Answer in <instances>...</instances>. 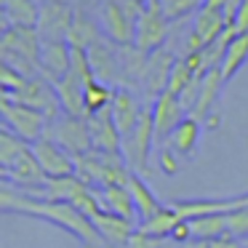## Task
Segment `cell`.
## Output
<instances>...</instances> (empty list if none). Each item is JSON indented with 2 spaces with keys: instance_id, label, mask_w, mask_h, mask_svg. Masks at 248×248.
<instances>
[{
  "instance_id": "6da1fadb",
  "label": "cell",
  "mask_w": 248,
  "mask_h": 248,
  "mask_svg": "<svg viewBox=\"0 0 248 248\" xmlns=\"http://www.w3.org/2000/svg\"><path fill=\"white\" fill-rule=\"evenodd\" d=\"M0 208L6 211V214H27V216H38V219L51 221V224H56L59 230H67L83 248H109L107 243H104V237L99 235V230H96L91 216H86L83 211H78L75 205H70V203L35 198V195L19 192L11 184L3 182V189H0Z\"/></svg>"
},
{
  "instance_id": "7a4b0ae2",
  "label": "cell",
  "mask_w": 248,
  "mask_h": 248,
  "mask_svg": "<svg viewBox=\"0 0 248 248\" xmlns=\"http://www.w3.org/2000/svg\"><path fill=\"white\" fill-rule=\"evenodd\" d=\"M40 54H43V35L38 27H14L6 24L0 35V64L14 67L24 78L40 75Z\"/></svg>"
},
{
  "instance_id": "3957f363",
  "label": "cell",
  "mask_w": 248,
  "mask_h": 248,
  "mask_svg": "<svg viewBox=\"0 0 248 248\" xmlns=\"http://www.w3.org/2000/svg\"><path fill=\"white\" fill-rule=\"evenodd\" d=\"M0 112H3L6 128L14 131L27 144H35L38 139H43L46 131H48V123H51L43 112H38L32 107H24V104L14 102L8 96H0Z\"/></svg>"
},
{
  "instance_id": "277c9868",
  "label": "cell",
  "mask_w": 248,
  "mask_h": 248,
  "mask_svg": "<svg viewBox=\"0 0 248 248\" xmlns=\"http://www.w3.org/2000/svg\"><path fill=\"white\" fill-rule=\"evenodd\" d=\"M168 24H171V19L166 16L163 0H147L141 16L136 19L134 46L144 54H155L157 48H163L168 38Z\"/></svg>"
},
{
  "instance_id": "5b68a950",
  "label": "cell",
  "mask_w": 248,
  "mask_h": 248,
  "mask_svg": "<svg viewBox=\"0 0 248 248\" xmlns=\"http://www.w3.org/2000/svg\"><path fill=\"white\" fill-rule=\"evenodd\" d=\"M46 136L56 139L64 150H70L75 157H80V155H86V152L93 150L88 118H78V115H64V112H62L59 118H54L48 123Z\"/></svg>"
},
{
  "instance_id": "8992f818",
  "label": "cell",
  "mask_w": 248,
  "mask_h": 248,
  "mask_svg": "<svg viewBox=\"0 0 248 248\" xmlns=\"http://www.w3.org/2000/svg\"><path fill=\"white\" fill-rule=\"evenodd\" d=\"M152 141H155V118H152V107H144L134 134H128L123 139V157L136 173H144L147 166H150Z\"/></svg>"
},
{
  "instance_id": "52a82bcc",
  "label": "cell",
  "mask_w": 248,
  "mask_h": 248,
  "mask_svg": "<svg viewBox=\"0 0 248 248\" xmlns=\"http://www.w3.org/2000/svg\"><path fill=\"white\" fill-rule=\"evenodd\" d=\"M3 182L11 184L14 189H19V192L40 195L43 187H46V182H48V176L43 173L38 157L32 155V147H30V150H24L8 168H3Z\"/></svg>"
},
{
  "instance_id": "ba28073f",
  "label": "cell",
  "mask_w": 248,
  "mask_h": 248,
  "mask_svg": "<svg viewBox=\"0 0 248 248\" xmlns=\"http://www.w3.org/2000/svg\"><path fill=\"white\" fill-rule=\"evenodd\" d=\"M227 27H230V22H227V16H224V8L203 6L198 11V16H195L192 32L187 35V46H184V51H187V54L203 51L205 46H211L214 40H219Z\"/></svg>"
},
{
  "instance_id": "9c48e42d",
  "label": "cell",
  "mask_w": 248,
  "mask_h": 248,
  "mask_svg": "<svg viewBox=\"0 0 248 248\" xmlns=\"http://www.w3.org/2000/svg\"><path fill=\"white\" fill-rule=\"evenodd\" d=\"M8 99L24 104V107L38 109V112H43L48 120H54V118L62 115V104H59V96H56V86L48 80V78H43V75L30 78L27 86H24L19 93L8 96Z\"/></svg>"
},
{
  "instance_id": "30bf717a",
  "label": "cell",
  "mask_w": 248,
  "mask_h": 248,
  "mask_svg": "<svg viewBox=\"0 0 248 248\" xmlns=\"http://www.w3.org/2000/svg\"><path fill=\"white\" fill-rule=\"evenodd\" d=\"M30 147H32V155L38 157L40 168H43V173L48 179L72 176V173L78 171L75 155H72L70 150H64V147H62L56 139H51V136H43V139H38Z\"/></svg>"
},
{
  "instance_id": "8fae6325",
  "label": "cell",
  "mask_w": 248,
  "mask_h": 248,
  "mask_svg": "<svg viewBox=\"0 0 248 248\" xmlns=\"http://www.w3.org/2000/svg\"><path fill=\"white\" fill-rule=\"evenodd\" d=\"M102 30L104 38L115 46H131L136 32V22L131 19V14L125 11L123 0H107L102 6Z\"/></svg>"
},
{
  "instance_id": "7c38bea8",
  "label": "cell",
  "mask_w": 248,
  "mask_h": 248,
  "mask_svg": "<svg viewBox=\"0 0 248 248\" xmlns=\"http://www.w3.org/2000/svg\"><path fill=\"white\" fill-rule=\"evenodd\" d=\"M152 118H155V141H160V147L168 141V136L173 134L179 123L187 118L182 99L171 91H163L160 96L152 102Z\"/></svg>"
},
{
  "instance_id": "4fadbf2b",
  "label": "cell",
  "mask_w": 248,
  "mask_h": 248,
  "mask_svg": "<svg viewBox=\"0 0 248 248\" xmlns=\"http://www.w3.org/2000/svg\"><path fill=\"white\" fill-rule=\"evenodd\" d=\"M72 19H75V11L70 8L67 0H43L40 22H38V30L43 35V40H67Z\"/></svg>"
},
{
  "instance_id": "5bb4252c",
  "label": "cell",
  "mask_w": 248,
  "mask_h": 248,
  "mask_svg": "<svg viewBox=\"0 0 248 248\" xmlns=\"http://www.w3.org/2000/svg\"><path fill=\"white\" fill-rule=\"evenodd\" d=\"M93 224H96L99 235L104 237V243H107L109 248L131 246V237L139 230L136 221L125 219V216H118V214H112V211H104V208L93 216Z\"/></svg>"
},
{
  "instance_id": "9a60e30c",
  "label": "cell",
  "mask_w": 248,
  "mask_h": 248,
  "mask_svg": "<svg viewBox=\"0 0 248 248\" xmlns=\"http://www.w3.org/2000/svg\"><path fill=\"white\" fill-rule=\"evenodd\" d=\"M72 72V46L67 40H43V54H40V75L51 83L62 80Z\"/></svg>"
},
{
  "instance_id": "2e32d148",
  "label": "cell",
  "mask_w": 248,
  "mask_h": 248,
  "mask_svg": "<svg viewBox=\"0 0 248 248\" xmlns=\"http://www.w3.org/2000/svg\"><path fill=\"white\" fill-rule=\"evenodd\" d=\"M173 64H176V59H173V54L166 48V46L157 48L155 54H150L141 83H144V91H147V96H150L152 102L168 88V78H171Z\"/></svg>"
},
{
  "instance_id": "e0dca14e",
  "label": "cell",
  "mask_w": 248,
  "mask_h": 248,
  "mask_svg": "<svg viewBox=\"0 0 248 248\" xmlns=\"http://www.w3.org/2000/svg\"><path fill=\"white\" fill-rule=\"evenodd\" d=\"M88 128H91L93 150L123 155V134L118 131V125H115V120H112V107L102 109V112H96V115H88Z\"/></svg>"
},
{
  "instance_id": "ac0fdd59",
  "label": "cell",
  "mask_w": 248,
  "mask_h": 248,
  "mask_svg": "<svg viewBox=\"0 0 248 248\" xmlns=\"http://www.w3.org/2000/svg\"><path fill=\"white\" fill-rule=\"evenodd\" d=\"M171 205L179 211L182 219H195L203 214H227L232 208H248V192L237 195V198H205V200H171Z\"/></svg>"
},
{
  "instance_id": "d6986e66",
  "label": "cell",
  "mask_w": 248,
  "mask_h": 248,
  "mask_svg": "<svg viewBox=\"0 0 248 248\" xmlns=\"http://www.w3.org/2000/svg\"><path fill=\"white\" fill-rule=\"evenodd\" d=\"M144 112V107H139L136 96L128 88H115V99H112V120L118 125V131L123 134V139L128 134H134V128L139 125V118Z\"/></svg>"
},
{
  "instance_id": "ffe728a7",
  "label": "cell",
  "mask_w": 248,
  "mask_h": 248,
  "mask_svg": "<svg viewBox=\"0 0 248 248\" xmlns=\"http://www.w3.org/2000/svg\"><path fill=\"white\" fill-rule=\"evenodd\" d=\"M56 86V96H59L62 112L64 115H78V118H86V83L70 72L62 80L54 83Z\"/></svg>"
},
{
  "instance_id": "44dd1931",
  "label": "cell",
  "mask_w": 248,
  "mask_h": 248,
  "mask_svg": "<svg viewBox=\"0 0 248 248\" xmlns=\"http://www.w3.org/2000/svg\"><path fill=\"white\" fill-rule=\"evenodd\" d=\"M224 72H221V67H214L211 72H205L203 75V80H200V93H198V102H195V107H192V118L195 120H200L203 123L205 118H211V109H214V104H216V99H219V91H221V86H224Z\"/></svg>"
},
{
  "instance_id": "7402d4cb",
  "label": "cell",
  "mask_w": 248,
  "mask_h": 248,
  "mask_svg": "<svg viewBox=\"0 0 248 248\" xmlns=\"http://www.w3.org/2000/svg\"><path fill=\"white\" fill-rule=\"evenodd\" d=\"M99 40H104L102 24H99L88 11L78 8L75 19H72V27H70V35H67V43L75 46V48H91V46H96Z\"/></svg>"
},
{
  "instance_id": "603a6c76",
  "label": "cell",
  "mask_w": 248,
  "mask_h": 248,
  "mask_svg": "<svg viewBox=\"0 0 248 248\" xmlns=\"http://www.w3.org/2000/svg\"><path fill=\"white\" fill-rule=\"evenodd\" d=\"M88 59H91L93 75L104 83H115L120 75V56L115 54V48L107 43V38L99 40L96 46L88 48Z\"/></svg>"
},
{
  "instance_id": "cb8c5ba5",
  "label": "cell",
  "mask_w": 248,
  "mask_h": 248,
  "mask_svg": "<svg viewBox=\"0 0 248 248\" xmlns=\"http://www.w3.org/2000/svg\"><path fill=\"white\" fill-rule=\"evenodd\" d=\"M99 200H102V208L104 211H112L118 216H125V219L136 221L139 214H136V203H134V195H131L128 184H115V187H104L99 189Z\"/></svg>"
},
{
  "instance_id": "d4e9b609",
  "label": "cell",
  "mask_w": 248,
  "mask_h": 248,
  "mask_svg": "<svg viewBox=\"0 0 248 248\" xmlns=\"http://www.w3.org/2000/svg\"><path fill=\"white\" fill-rule=\"evenodd\" d=\"M198 139H200V120H195L192 115H187V118L173 128V134L168 136V141L163 147L173 150L182 157H192L195 150H198Z\"/></svg>"
},
{
  "instance_id": "484cf974",
  "label": "cell",
  "mask_w": 248,
  "mask_h": 248,
  "mask_svg": "<svg viewBox=\"0 0 248 248\" xmlns=\"http://www.w3.org/2000/svg\"><path fill=\"white\" fill-rule=\"evenodd\" d=\"M128 189L134 195V203H136V214H139V224L147 221L150 216H155L157 211L163 208V203L155 198V192L150 189V184H144L141 173L131 171V179H128Z\"/></svg>"
},
{
  "instance_id": "4316f807",
  "label": "cell",
  "mask_w": 248,
  "mask_h": 248,
  "mask_svg": "<svg viewBox=\"0 0 248 248\" xmlns=\"http://www.w3.org/2000/svg\"><path fill=\"white\" fill-rule=\"evenodd\" d=\"M3 16L14 27H38L40 6L38 0H3Z\"/></svg>"
},
{
  "instance_id": "83f0119b",
  "label": "cell",
  "mask_w": 248,
  "mask_h": 248,
  "mask_svg": "<svg viewBox=\"0 0 248 248\" xmlns=\"http://www.w3.org/2000/svg\"><path fill=\"white\" fill-rule=\"evenodd\" d=\"M248 62V32H237L230 40L224 51V59H221V72H224V80L235 78L240 72V67Z\"/></svg>"
},
{
  "instance_id": "f1b7e54d",
  "label": "cell",
  "mask_w": 248,
  "mask_h": 248,
  "mask_svg": "<svg viewBox=\"0 0 248 248\" xmlns=\"http://www.w3.org/2000/svg\"><path fill=\"white\" fill-rule=\"evenodd\" d=\"M179 221H182L179 211L173 208V205H163L155 216H150L147 221H141L139 230L147 232V235H152V237H171L173 227H176Z\"/></svg>"
},
{
  "instance_id": "f546056e",
  "label": "cell",
  "mask_w": 248,
  "mask_h": 248,
  "mask_svg": "<svg viewBox=\"0 0 248 248\" xmlns=\"http://www.w3.org/2000/svg\"><path fill=\"white\" fill-rule=\"evenodd\" d=\"M112 99H115V88L109 83L99 80V78L88 80L86 83V118L102 112V109H109L112 107Z\"/></svg>"
},
{
  "instance_id": "4dcf8cb0",
  "label": "cell",
  "mask_w": 248,
  "mask_h": 248,
  "mask_svg": "<svg viewBox=\"0 0 248 248\" xmlns=\"http://www.w3.org/2000/svg\"><path fill=\"white\" fill-rule=\"evenodd\" d=\"M192 227V240H208V237H219L227 235V214H203L189 219Z\"/></svg>"
},
{
  "instance_id": "1f68e13d",
  "label": "cell",
  "mask_w": 248,
  "mask_h": 248,
  "mask_svg": "<svg viewBox=\"0 0 248 248\" xmlns=\"http://www.w3.org/2000/svg\"><path fill=\"white\" fill-rule=\"evenodd\" d=\"M24 150H30V144L24 139H19V136L14 134V131H8V128L0 131V171L11 166Z\"/></svg>"
},
{
  "instance_id": "d6a6232c",
  "label": "cell",
  "mask_w": 248,
  "mask_h": 248,
  "mask_svg": "<svg viewBox=\"0 0 248 248\" xmlns=\"http://www.w3.org/2000/svg\"><path fill=\"white\" fill-rule=\"evenodd\" d=\"M200 75H195V70L187 64V59H176V64H173V70H171V78H168V88L166 91H171V93H182L184 88L189 86V83H195Z\"/></svg>"
},
{
  "instance_id": "836d02e7",
  "label": "cell",
  "mask_w": 248,
  "mask_h": 248,
  "mask_svg": "<svg viewBox=\"0 0 248 248\" xmlns=\"http://www.w3.org/2000/svg\"><path fill=\"white\" fill-rule=\"evenodd\" d=\"M205 6V0H163V8H166V16L171 22H182V19L198 14Z\"/></svg>"
},
{
  "instance_id": "e575fe53",
  "label": "cell",
  "mask_w": 248,
  "mask_h": 248,
  "mask_svg": "<svg viewBox=\"0 0 248 248\" xmlns=\"http://www.w3.org/2000/svg\"><path fill=\"white\" fill-rule=\"evenodd\" d=\"M30 78H24L22 72H16L14 67L8 64H0V91H3V96H14V93H19L24 86H27Z\"/></svg>"
},
{
  "instance_id": "d590c367",
  "label": "cell",
  "mask_w": 248,
  "mask_h": 248,
  "mask_svg": "<svg viewBox=\"0 0 248 248\" xmlns=\"http://www.w3.org/2000/svg\"><path fill=\"white\" fill-rule=\"evenodd\" d=\"M227 235L237 240H248V208L227 211Z\"/></svg>"
},
{
  "instance_id": "8d00e7d4",
  "label": "cell",
  "mask_w": 248,
  "mask_h": 248,
  "mask_svg": "<svg viewBox=\"0 0 248 248\" xmlns=\"http://www.w3.org/2000/svg\"><path fill=\"white\" fill-rule=\"evenodd\" d=\"M128 248H176V243L171 237H152L147 232L136 230V235L131 237V246Z\"/></svg>"
},
{
  "instance_id": "74e56055",
  "label": "cell",
  "mask_w": 248,
  "mask_h": 248,
  "mask_svg": "<svg viewBox=\"0 0 248 248\" xmlns=\"http://www.w3.org/2000/svg\"><path fill=\"white\" fill-rule=\"evenodd\" d=\"M195 248H243V246L232 235H219V237H208V240H195Z\"/></svg>"
},
{
  "instance_id": "f35d334b",
  "label": "cell",
  "mask_w": 248,
  "mask_h": 248,
  "mask_svg": "<svg viewBox=\"0 0 248 248\" xmlns=\"http://www.w3.org/2000/svg\"><path fill=\"white\" fill-rule=\"evenodd\" d=\"M171 240L176 243V246H184V243H189V240H192V227H189V219H182L176 227H173Z\"/></svg>"
},
{
  "instance_id": "ab89813d",
  "label": "cell",
  "mask_w": 248,
  "mask_h": 248,
  "mask_svg": "<svg viewBox=\"0 0 248 248\" xmlns=\"http://www.w3.org/2000/svg\"><path fill=\"white\" fill-rule=\"evenodd\" d=\"M160 168H163V173H168V176L179 171L176 152H173V150H168V147H160Z\"/></svg>"
},
{
  "instance_id": "60d3db41",
  "label": "cell",
  "mask_w": 248,
  "mask_h": 248,
  "mask_svg": "<svg viewBox=\"0 0 248 248\" xmlns=\"http://www.w3.org/2000/svg\"><path fill=\"white\" fill-rule=\"evenodd\" d=\"M235 30L237 32H248V0H243L235 16Z\"/></svg>"
},
{
  "instance_id": "b9f144b4",
  "label": "cell",
  "mask_w": 248,
  "mask_h": 248,
  "mask_svg": "<svg viewBox=\"0 0 248 248\" xmlns=\"http://www.w3.org/2000/svg\"><path fill=\"white\" fill-rule=\"evenodd\" d=\"M230 0H205V6H211V8H224Z\"/></svg>"
},
{
  "instance_id": "7bdbcfd3",
  "label": "cell",
  "mask_w": 248,
  "mask_h": 248,
  "mask_svg": "<svg viewBox=\"0 0 248 248\" xmlns=\"http://www.w3.org/2000/svg\"><path fill=\"white\" fill-rule=\"evenodd\" d=\"M243 248H248V246H243Z\"/></svg>"
},
{
  "instance_id": "ee69618b",
  "label": "cell",
  "mask_w": 248,
  "mask_h": 248,
  "mask_svg": "<svg viewBox=\"0 0 248 248\" xmlns=\"http://www.w3.org/2000/svg\"><path fill=\"white\" fill-rule=\"evenodd\" d=\"M246 246H248V243H246Z\"/></svg>"
}]
</instances>
